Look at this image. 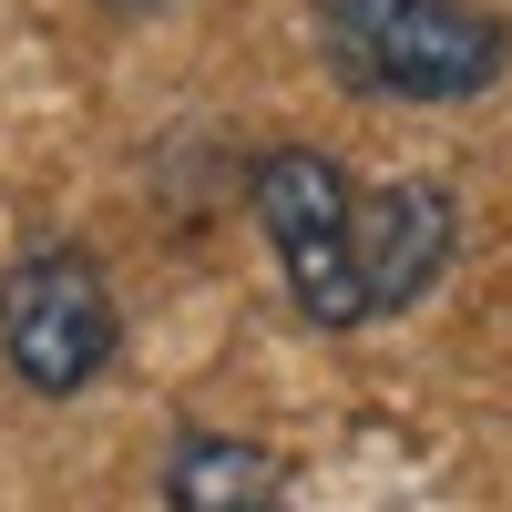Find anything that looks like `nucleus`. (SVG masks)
Returning <instances> with one entry per match:
<instances>
[{"mask_svg":"<svg viewBox=\"0 0 512 512\" xmlns=\"http://www.w3.org/2000/svg\"><path fill=\"white\" fill-rule=\"evenodd\" d=\"M338 82L390 103H472L512 72V21L482 0H318Z\"/></svg>","mask_w":512,"mask_h":512,"instance_id":"nucleus-1","label":"nucleus"},{"mask_svg":"<svg viewBox=\"0 0 512 512\" xmlns=\"http://www.w3.org/2000/svg\"><path fill=\"white\" fill-rule=\"evenodd\" d=\"M246 205H256V236H267L277 277H287V308L308 318V328H369V287H359V185L338 175L318 144H277V154H256Z\"/></svg>","mask_w":512,"mask_h":512,"instance_id":"nucleus-2","label":"nucleus"},{"mask_svg":"<svg viewBox=\"0 0 512 512\" xmlns=\"http://www.w3.org/2000/svg\"><path fill=\"white\" fill-rule=\"evenodd\" d=\"M123 349L113 287L82 246H31L11 277H0V359L31 400H82Z\"/></svg>","mask_w":512,"mask_h":512,"instance_id":"nucleus-3","label":"nucleus"},{"mask_svg":"<svg viewBox=\"0 0 512 512\" xmlns=\"http://www.w3.org/2000/svg\"><path fill=\"white\" fill-rule=\"evenodd\" d=\"M461 256V195L441 175H390L379 195H359V287H369V318H400L420 308Z\"/></svg>","mask_w":512,"mask_h":512,"instance_id":"nucleus-4","label":"nucleus"},{"mask_svg":"<svg viewBox=\"0 0 512 512\" xmlns=\"http://www.w3.org/2000/svg\"><path fill=\"white\" fill-rule=\"evenodd\" d=\"M287 502V472L267 441L246 431H175L164 451V512H277Z\"/></svg>","mask_w":512,"mask_h":512,"instance_id":"nucleus-5","label":"nucleus"},{"mask_svg":"<svg viewBox=\"0 0 512 512\" xmlns=\"http://www.w3.org/2000/svg\"><path fill=\"white\" fill-rule=\"evenodd\" d=\"M113 11H154V0H113Z\"/></svg>","mask_w":512,"mask_h":512,"instance_id":"nucleus-6","label":"nucleus"}]
</instances>
